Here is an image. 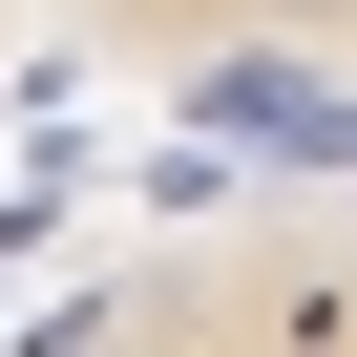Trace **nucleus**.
Returning <instances> with one entry per match:
<instances>
[{
	"label": "nucleus",
	"mask_w": 357,
	"mask_h": 357,
	"mask_svg": "<svg viewBox=\"0 0 357 357\" xmlns=\"http://www.w3.org/2000/svg\"><path fill=\"white\" fill-rule=\"evenodd\" d=\"M105 105H126L105 84V0H0V211H22Z\"/></svg>",
	"instance_id": "nucleus-2"
},
{
	"label": "nucleus",
	"mask_w": 357,
	"mask_h": 357,
	"mask_svg": "<svg viewBox=\"0 0 357 357\" xmlns=\"http://www.w3.org/2000/svg\"><path fill=\"white\" fill-rule=\"evenodd\" d=\"M0 357H357V43L126 84L0 211Z\"/></svg>",
	"instance_id": "nucleus-1"
},
{
	"label": "nucleus",
	"mask_w": 357,
	"mask_h": 357,
	"mask_svg": "<svg viewBox=\"0 0 357 357\" xmlns=\"http://www.w3.org/2000/svg\"><path fill=\"white\" fill-rule=\"evenodd\" d=\"M294 63H315V43H294Z\"/></svg>",
	"instance_id": "nucleus-3"
}]
</instances>
